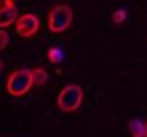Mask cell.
I'll use <instances>...</instances> for the list:
<instances>
[{
    "label": "cell",
    "instance_id": "obj_4",
    "mask_svg": "<svg viewBox=\"0 0 147 137\" xmlns=\"http://www.w3.org/2000/svg\"><path fill=\"white\" fill-rule=\"evenodd\" d=\"M38 28H40V20L36 18V14H22L16 18V34L22 38L34 36Z\"/></svg>",
    "mask_w": 147,
    "mask_h": 137
},
{
    "label": "cell",
    "instance_id": "obj_14",
    "mask_svg": "<svg viewBox=\"0 0 147 137\" xmlns=\"http://www.w3.org/2000/svg\"><path fill=\"white\" fill-rule=\"evenodd\" d=\"M2 2H4V0H0V6H2Z\"/></svg>",
    "mask_w": 147,
    "mask_h": 137
},
{
    "label": "cell",
    "instance_id": "obj_3",
    "mask_svg": "<svg viewBox=\"0 0 147 137\" xmlns=\"http://www.w3.org/2000/svg\"><path fill=\"white\" fill-rule=\"evenodd\" d=\"M73 22V10L65 4L61 6H55L51 12H49V30L55 32V34H61L65 32Z\"/></svg>",
    "mask_w": 147,
    "mask_h": 137
},
{
    "label": "cell",
    "instance_id": "obj_9",
    "mask_svg": "<svg viewBox=\"0 0 147 137\" xmlns=\"http://www.w3.org/2000/svg\"><path fill=\"white\" fill-rule=\"evenodd\" d=\"M10 43V34L4 30V28H0V51H4Z\"/></svg>",
    "mask_w": 147,
    "mask_h": 137
},
{
    "label": "cell",
    "instance_id": "obj_1",
    "mask_svg": "<svg viewBox=\"0 0 147 137\" xmlns=\"http://www.w3.org/2000/svg\"><path fill=\"white\" fill-rule=\"evenodd\" d=\"M30 87H34V83H32V71L30 69H16L6 79V91L12 97L26 95L30 91Z\"/></svg>",
    "mask_w": 147,
    "mask_h": 137
},
{
    "label": "cell",
    "instance_id": "obj_13",
    "mask_svg": "<svg viewBox=\"0 0 147 137\" xmlns=\"http://www.w3.org/2000/svg\"><path fill=\"white\" fill-rule=\"evenodd\" d=\"M2 67H4V65H2V61H0V71H2Z\"/></svg>",
    "mask_w": 147,
    "mask_h": 137
},
{
    "label": "cell",
    "instance_id": "obj_6",
    "mask_svg": "<svg viewBox=\"0 0 147 137\" xmlns=\"http://www.w3.org/2000/svg\"><path fill=\"white\" fill-rule=\"evenodd\" d=\"M127 131L131 137H145V123L141 119H131L127 125Z\"/></svg>",
    "mask_w": 147,
    "mask_h": 137
},
{
    "label": "cell",
    "instance_id": "obj_5",
    "mask_svg": "<svg viewBox=\"0 0 147 137\" xmlns=\"http://www.w3.org/2000/svg\"><path fill=\"white\" fill-rule=\"evenodd\" d=\"M18 18V8L16 6H0V28H6L14 24Z\"/></svg>",
    "mask_w": 147,
    "mask_h": 137
},
{
    "label": "cell",
    "instance_id": "obj_11",
    "mask_svg": "<svg viewBox=\"0 0 147 137\" xmlns=\"http://www.w3.org/2000/svg\"><path fill=\"white\" fill-rule=\"evenodd\" d=\"M2 6H16V4H14V0H4Z\"/></svg>",
    "mask_w": 147,
    "mask_h": 137
},
{
    "label": "cell",
    "instance_id": "obj_2",
    "mask_svg": "<svg viewBox=\"0 0 147 137\" xmlns=\"http://www.w3.org/2000/svg\"><path fill=\"white\" fill-rule=\"evenodd\" d=\"M83 103V89L79 85H69L65 87L61 93H59V99H57V105L61 111L65 113H73L81 107Z\"/></svg>",
    "mask_w": 147,
    "mask_h": 137
},
{
    "label": "cell",
    "instance_id": "obj_8",
    "mask_svg": "<svg viewBox=\"0 0 147 137\" xmlns=\"http://www.w3.org/2000/svg\"><path fill=\"white\" fill-rule=\"evenodd\" d=\"M63 59H65V55H63V51L59 49V47H53L51 51H49V61L51 63H63Z\"/></svg>",
    "mask_w": 147,
    "mask_h": 137
},
{
    "label": "cell",
    "instance_id": "obj_12",
    "mask_svg": "<svg viewBox=\"0 0 147 137\" xmlns=\"http://www.w3.org/2000/svg\"><path fill=\"white\" fill-rule=\"evenodd\" d=\"M145 137H147V121H145Z\"/></svg>",
    "mask_w": 147,
    "mask_h": 137
},
{
    "label": "cell",
    "instance_id": "obj_10",
    "mask_svg": "<svg viewBox=\"0 0 147 137\" xmlns=\"http://www.w3.org/2000/svg\"><path fill=\"white\" fill-rule=\"evenodd\" d=\"M125 18H127V12H125L123 8H121V10H115V14H113V22H115V24H121Z\"/></svg>",
    "mask_w": 147,
    "mask_h": 137
},
{
    "label": "cell",
    "instance_id": "obj_7",
    "mask_svg": "<svg viewBox=\"0 0 147 137\" xmlns=\"http://www.w3.org/2000/svg\"><path fill=\"white\" fill-rule=\"evenodd\" d=\"M47 81H49V75H47L45 69H40V67L32 69V83H34V87H40V85H45Z\"/></svg>",
    "mask_w": 147,
    "mask_h": 137
}]
</instances>
